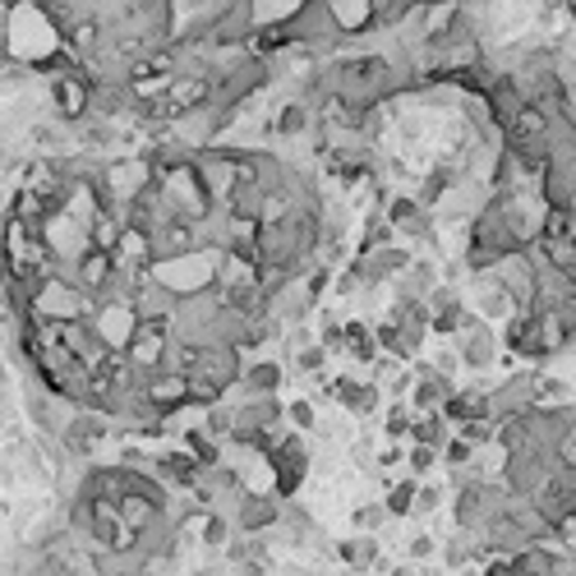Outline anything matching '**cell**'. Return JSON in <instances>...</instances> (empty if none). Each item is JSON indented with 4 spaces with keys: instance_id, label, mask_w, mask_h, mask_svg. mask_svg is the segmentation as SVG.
Masks as SVG:
<instances>
[{
    "instance_id": "7c38bea8",
    "label": "cell",
    "mask_w": 576,
    "mask_h": 576,
    "mask_svg": "<svg viewBox=\"0 0 576 576\" xmlns=\"http://www.w3.org/2000/svg\"><path fill=\"white\" fill-rule=\"evenodd\" d=\"M231 190H259L263 180V162L259 158H231Z\"/></svg>"
},
{
    "instance_id": "52a82bcc",
    "label": "cell",
    "mask_w": 576,
    "mask_h": 576,
    "mask_svg": "<svg viewBox=\"0 0 576 576\" xmlns=\"http://www.w3.org/2000/svg\"><path fill=\"white\" fill-rule=\"evenodd\" d=\"M447 420H479V415H494V402H489V392H479V387H466V392H452L447 406H443Z\"/></svg>"
},
{
    "instance_id": "ba28073f",
    "label": "cell",
    "mask_w": 576,
    "mask_h": 576,
    "mask_svg": "<svg viewBox=\"0 0 576 576\" xmlns=\"http://www.w3.org/2000/svg\"><path fill=\"white\" fill-rule=\"evenodd\" d=\"M447 383H443V374H434L430 365H420V378H415V415L420 411H434L438 402H447Z\"/></svg>"
},
{
    "instance_id": "e0dca14e",
    "label": "cell",
    "mask_w": 576,
    "mask_h": 576,
    "mask_svg": "<svg viewBox=\"0 0 576 576\" xmlns=\"http://www.w3.org/2000/svg\"><path fill=\"white\" fill-rule=\"evenodd\" d=\"M479 512H484V489H479V484H462L457 522H462V526H475V522H479Z\"/></svg>"
},
{
    "instance_id": "8fae6325",
    "label": "cell",
    "mask_w": 576,
    "mask_h": 576,
    "mask_svg": "<svg viewBox=\"0 0 576 576\" xmlns=\"http://www.w3.org/2000/svg\"><path fill=\"white\" fill-rule=\"evenodd\" d=\"M291 42H300L295 28H291V23H272V28H259V33L250 38V51H254V55H267V51H282V47H291Z\"/></svg>"
},
{
    "instance_id": "f546056e",
    "label": "cell",
    "mask_w": 576,
    "mask_h": 576,
    "mask_svg": "<svg viewBox=\"0 0 576 576\" xmlns=\"http://www.w3.org/2000/svg\"><path fill=\"white\" fill-rule=\"evenodd\" d=\"M134 332H143V337H158V342H171V323H166V319H158V314L139 319V327H134Z\"/></svg>"
},
{
    "instance_id": "277c9868",
    "label": "cell",
    "mask_w": 576,
    "mask_h": 576,
    "mask_svg": "<svg viewBox=\"0 0 576 576\" xmlns=\"http://www.w3.org/2000/svg\"><path fill=\"white\" fill-rule=\"evenodd\" d=\"M194 250V226L185 218H171V222H158L153 226V254L162 259H180Z\"/></svg>"
},
{
    "instance_id": "5bb4252c",
    "label": "cell",
    "mask_w": 576,
    "mask_h": 576,
    "mask_svg": "<svg viewBox=\"0 0 576 576\" xmlns=\"http://www.w3.org/2000/svg\"><path fill=\"white\" fill-rule=\"evenodd\" d=\"M102 434H107V430H102V420L79 415V420L70 424V452H93V443H98Z\"/></svg>"
},
{
    "instance_id": "f1b7e54d",
    "label": "cell",
    "mask_w": 576,
    "mask_h": 576,
    "mask_svg": "<svg viewBox=\"0 0 576 576\" xmlns=\"http://www.w3.org/2000/svg\"><path fill=\"white\" fill-rule=\"evenodd\" d=\"M438 503H443V494L434 489V484H415V498H411V512H420V517H430V512H438Z\"/></svg>"
},
{
    "instance_id": "d6a6232c",
    "label": "cell",
    "mask_w": 576,
    "mask_h": 576,
    "mask_svg": "<svg viewBox=\"0 0 576 576\" xmlns=\"http://www.w3.org/2000/svg\"><path fill=\"white\" fill-rule=\"evenodd\" d=\"M406 434H411V415L397 406V411L387 415V438H406Z\"/></svg>"
},
{
    "instance_id": "ffe728a7",
    "label": "cell",
    "mask_w": 576,
    "mask_h": 576,
    "mask_svg": "<svg viewBox=\"0 0 576 576\" xmlns=\"http://www.w3.org/2000/svg\"><path fill=\"white\" fill-rule=\"evenodd\" d=\"M563 397H567V383H563V378H535V383H530V406L563 402Z\"/></svg>"
},
{
    "instance_id": "ab89813d",
    "label": "cell",
    "mask_w": 576,
    "mask_h": 576,
    "mask_svg": "<svg viewBox=\"0 0 576 576\" xmlns=\"http://www.w3.org/2000/svg\"><path fill=\"white\" fill-rule=\"evenodd\" d=\"M185 6H199V0H185Z\"/></svg>"
},
{
    "instance_id": "2e32d148",
    "label": "cell",
    "mask_w": 576,
    "mask_h": 576,
    "mask_svg": "<svg viewBox=\"0 0 576 576\" xmlns=\"http://www.w3.org/2000/svg\"><path fill=\"white\" fill-rule=\"evenodd\" d=\"M98 38H102L98 19H88V23H74L70 33H65V42H70V51H74V55H88V51H98Z\"/></svg>"
},
{
    "instance_id": "9a60e30c",
    "label": "cell",
    "mask_w": 576,
    "mask_h": 576,
    "mask_svg": "<svg viewBox=\"0 0 576 576\" xmlns=\"http://www.w3.org/2000/svg\"><path fill=\"white\" fill-rule=\"evenodd\" d=\"M88 245H98V250L115 254V245H120V226H115V218H111V212H102V218H93V226H88Z\"/></svg>"
},
{
    "instance_id": "e575fe53",
    "label": "cell",
    "mask_w": 576,
    "mask_h": 576,
    "mask_svg": "<svg viewBox=\"0 0 576 576\" xmlns=\"http://www.w3.org/2000/svg\"><path fill=\"white\" fill-rule=\"evenodd\" d=\"M226 535H231V530H226L222 517H203V539H208V544H226Z\"/></svg>"
},
{
    "instance_id": "8992f818",
    "label": "cell",
    "mask_w": 576,
    "mask_h": 576,
    "mask_svg": "<svg viewBox=\"0 0 576 576\" xmlns=\"http://www.w3.org/2000/svg\"><path fill=\"white\" fill-rule=\"evenodd\" d=\"M111 277H115V259H111L107 250H98V245H88V250L79 254V282L93 286V291H102V286H111Z\"/></svg>"
},
{
    "instance_id": "484cf974",
    "label": "cell",
    "mask_w": 576,
    "mask_h": 576,
    "mask_svg": "<svg viewBox=\"0 0 576 576\" xmlns=\"http://www.w3.org/2000/svg\"><path fill=\"white\" fill-rule=\"evenodd\" d=\"M457 434H462L466 443H489V438H494V424L484 420V415H479V420H457Z\"/></svg>"
},
{
    "instance_id": "603a6c76",
    "label": "cell",
    "mask_w": 576,
    "mask_h": 576,
    "mask_svg": "<svg viewBox=\"0 0 576 576\" xmlns=\"http://www.w3.org/2000/svg\"><path fill=\"white\" fill-rule=\"evenodd\" d=\"M310 125V107H300V102H291L282 115H277V134H300Z\"/></svg>"
},
{
    "instance_id": "5b68a950",
    "label": "cell",
    "mask_w": 576,
    "mask_h": 576,
    "mask_svg": "<svg viewBox=\"0 0 576 576\" xmlns=\"http://www.w3.org/2000/svg\"><path fill=\"white\" fill-rule=\"evenodd\" d=\"M158 512H162V503H153L148 494H134V489H125L115 498V517L125 522V526H134V530H148L158 522Z\"/></svg>"
},
{
    "instance_id": "7a4b0ae2",
    "label": "cell",
    "mask_w": 576,
    "mask_h": 576,
    "mask_svg": "<svg viewBox=\"0 0 576 576\" xmlns=\"http://www.w3.org/2000/svg\"><path fill=\"white\" fill-rule=\"evenodd\" d=\"M143 397H148V406L162 411V415L190 406V374H153V378H148V387H143Z\"/></svg>"
},
{
    "instance_id": "836d02e7",
    "label": "cell",
    "mask_w": 576,
    "mask_h": 576,
    "mask_svg": "<svg viewBox=\"0 0 576 576\" xmlns=\"http://www.w3.org/2000/svg\"><path fill=\"white\" fill-rule=\"evenodd\" d=\"M286 411H291V420H295V430H314V406H310V402H291Z\"/></svg>"
},
{
    "instance_id": "8d00e7d4",
    "label": "cell",
    "mask_w": 576,
    "mask_h": 576,
    "mask_svg": "<svg viewBox=\"0 0 576 576\" xmlns=\"http://www.w3.org/2000/svg\"><path fill=\"white\" fill-rule=\"evenodd\" d=\"M430 554H434V539L430 535H415L411 539V558H430Z\"/></svg>"
},
{
    "instance_id": "4316f807",
    "label": "cell",
    "mask_w": 576,
    "mask_h": 576,
    "mask_svg": "<svg viewBox=\"0 0 576 576\" xmlns=\"http://www.w3.org/2000/svg\"><path fill=\"white\" fill-rule=\"evenodd\" d=\"M471 457H475V443H466L462 434L443 443V462H447V466H466Z\"/></svg>"
},
{
    "instance_id": "30bf717a",
    "label": "cell",
    "mask_w": 576,
    "mask_h": 576,
    "mask_svg": "<svg viewBox=\"0 0 576 576\" xmlns=\"http://www.w3.org/2000/svg\"><path fill=\"white\" fill-rule=\"evenodd\" d=\"M162 351H166V342H158V337H143V332H134L130 337V365L134 370H158L162 365Z\"/></svg>"
},
{
    "instance_id": "3957f363",
    "label": "cell",
    "mask_w": 576,
    "mask_h": 576,
    "mask_svg": "<svg viewBox=\"0 0 576 576\" xmlns=\"http://www.w3.org/2000/svg\"><path fill=\"white\" fill-rule=\"evenodd\" d=\"M88 88H93V83H88L83 74H60V79H51V98H55L60 115H65V120H79V115L88 111V98H93Z\"/></svg>"
},
{
    "instance_id": "7402d4cb",
    "label": "cell",
    "mask_w": 576,
    "mask_h": 576,
    "mask_svg": "<svg viewBox=\"0 0 576 576\" xmlns=\"http://www.w3.org/2000/svg\"><path fill=\"white\" fill-rule=\"evenodd\" d=\"M411 498H415V484H392L383 512H392V517H411Z\"/></svg>"
},
{
    "instance_id": "9c48e42d",
    "label": "cell",
    "mask_w": 576,
    "mask_h": 576,
    "mask_svg": "<svg viewBox=\"0 0 576 576\" xmlns=\"http://www.w3.org/2000/svg\"><path fill=\"white\" fill-rule=\"evenodd\" d=\"M332 397H337L346 411L370 415L378 406V387H360V383H332Z\"/></svg>"
},
{
    "instance_id": "74e56055",
    "label": "cell",
    "mask_w": 576,
    "mask_h": 576,
    "mask_svg": "<svg viewBox=\"0 0 576 576\" xmlns=\"http://www.w3.org/2000/svg\"><path fill=\"white\" fill-rule=\"evenodd\" d=\"M378 517H383V507H360V512H355V522L365 526V530H370V526H378Z\"/></svg>"
},
{
    "instance_id": "ac0fdd59",
    "label": "cell",
    "mask_w": 576,
    "mask_h": 576,
    "mask_svg": "<svg viewBox=\"0 0 576 576\" xmlns=\"http://www.w3.org/2000/svg\"><path fill=\"white\" fill-rule=\"evenodd\" d=\"M267 522H277V507H272V503H259V498H250L245 503V512H240V530H263Z\"/></svg>"
},
{
    "instance_id": "6da1fadb",
    "label": "cell",
    "mask_w": 576,
    "mask_h": 576,
    "mask_svg": "<svg viewBox=\"0 0 576 576\" xmlns=\"http://www.w3.org/2000/svg\"><path fill=\"white\" fill-rule=\"evenodd\" d=\"M208 98H212V83H208V79H199V74H175V79H166V88L158 93L153 111H158L162 120H175V115L203 107Z\"/></svg>"
},
{
    "instance_id": "d4e9b609",
    "label": "cell",
    "mask_w": 576,
    "mask_h": 576,
    "mask_svg": "<svg viewBox=\"0 0 576 576\" xmlns=\"http://www.w3.org/2000/svg\"><path fill=\"white\" fill-rule=\"evenodd\" d=\"M351 567H370L374 558H378V549H374V539H360V544H342V549H337Z\"/></svg>"
},
{
    "instance_id": "4dcf8cb0",
    "label": "cell",
    "mask_w": 576,
    "mask_h": 576,
    "mask_svg": "<svg viewBox=\"0 0 576 576\" xmlns=\"http://www.w3.org/2000/svg\"><path fill=\"white\" fill-rule=\"evenodd\" d=\"M406 462H411V471H430L438 457H434V443H415L411 452H406Z\"/></svg>"
},
{
    "instance_id": "1f68e13d",
    "label": "cell",
    "mask_w": 576,
    "mask_h": 576,
    "mask_svg": "<svg viewBox=\"0 0 576 576\" xmlns=\"http://www.w3.org/2000/svg\"><path fill=\"white\" fill-rule=\"evenodd\" d=\"M231 430H235V420H231L222 406H212V411H208V434H231Z\"/></svg>"
},
{
    "instance_id": "4fadbf2b",
    "label": "cell",
    "mask_w": 576,
    "mask_h": 576,
    "mask_svg": "<svg viewBox=\"0 0 576 576\" xmlns=\"http://www.w3.org/2000/svg\"><path fill=\"white\" fill-rule=\"evenodd\" d=\"M185 452H190V457H194L199 466H208V471L222 462L218 443H212V434H203V430H190V434H185Z\"/></svg>"
},
{
    "instance_id": "d6986e66",
    "label": "cell",
    "mask_w": 576,
    "mask_h": 576,
    "mask_svg": "<svg viewBox=\"0 0 576 576\" xmlns=\"http://www.w3.org/2000/svg\"><path fill=\"white\" fill-rule=\"evenodd\" d=\"M342 332H346V346H351L360 360H374L378 346H374V337H370V327H365V323H355V319H351Z\"/></svg>"
},
{
    "instance_id": "cb8c5ba5",
    "label": "cell",
    "mask_w": 576,
    "mask_h": 576,
    "mask_svg": "<svg viewBox=\"0 0 576 576\" xmlns=\"http://www.w3.org/2000/svg\"><path fill=\"white\" fill-rule=\"evenodd\" d=\"M42 212V194H33V190H23V194H14V208H10V222H33Z\"/></svg>"
},
{
    "instance_id": "83f0119b",
    "label": "cell",
    "mask_w": 576,
    "mask_h": 576,
    "mask_svg": "<svg viewBox=\"0 0 576 576\" xmlns=\"http://www.w3.org/2000/svg\"><path fill=\"white\" fill-rule=\"evenodd\" d=\"M300 370H305L310 378H323V370H327V346H305V351H300Z\"/></svg>"
},
{
    "instance_id": "f35d334b",
    "label": "cell",
    "mask_w": 576,
    "mask_h": 576,
    "mask_svg": "<svg viewBox=\"0 0 576 576\" xmlns=\"http://www.w3.org/2000/svg\"><path fill=\"white\" fill-rule=\"evenodd\" d=\"M406 457V452L402 447H383V466H392V462H402Z\"/></svg>"
},
{
    "instance_id": "44dd1931",
    "label": "cell",
    "mask_w": 576,
    "mask_h": 576,
    "mask_svg": "<svg viewBox=\"0 0 576 576\" xmlns=\"http://www.w3.org/2000/svg\"><path fill=\"white\" fill-rule=\"evenodd\" d=\"M245 383L267 397V392H277V383H282V365H254V370L245 374Z\"/></svg>"
},
{
    "instance_id": "d590c367",
    "label": "cell",
    "mask_w": 576,
    "mask_h": 576,
    "mask_svg": "<svg viewBox=\"0 0 576 576\" xmlns=\"http://www.w3.org/2000/svg\"><path fill=\"white\" fill-rule=\"evenodd\" d=\"M323 346H327V351H342V346H346L342 323H327V327H323Z\"/></svg>"
}]
</instances>
